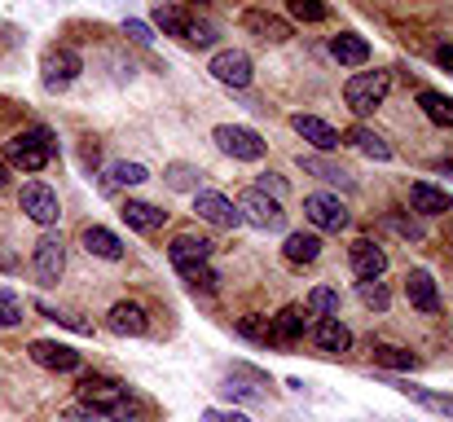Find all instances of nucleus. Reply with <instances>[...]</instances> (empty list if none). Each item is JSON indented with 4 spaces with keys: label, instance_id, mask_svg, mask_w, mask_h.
Wrapping results in <instances>:
<instances>
[{
    "label": "nucleus",
    "instance_id": "obj_22",
    "mask_svg": "<svg viewBox=\"0 0 453 422\" xmlns=\"http://www.w3.org/2000/svg\"><path fill=\"white\" fill-rule=\"evenodd\" d=\"M291 128L300 133L317 154H330V150H339V133L326 124V119H317V115H291Z\"/></svg>",
    "mask_w": 453,
    "mask_h": 422
},
{
    "label": "nucleus",
    "instance_id": "obj_9",
    "mask_svg": "<svg viewBox=\"0 0 453 422\" xmlns=\"http://www.w3.org/2000/svg\"><path fill=\"white\" fill-rule=\"evenodd\" d=\"M80 401L84 405H93L102 418L111 414V410H119L124 401H133V392L124 387V383H115V379H102V374H88L84 383H80Z\"/></svg>",
    "mask_w": 453,
    "mask_h": 422
},
{
    "label": "nucleus",
    "instance_id": "obj_8",
    "mask_svg": "<svg viewBox=\"0 0 453 422\" xmlns=\"http://www.w3.org/2000/svg\"><path fill=\"white\" fill-rule=\"evenodd\" d=\"M18 207H22V216L27 220H35V225H58V216H62V203H58V194L44 185V180H27L22 185V194H18Z\"/></svg>",
    "mask_w": 453,
    "mask_h": 422
},
{
    "label": "nucleus",
    "instance_id": "obj_16",
    "mask_svg": "<svg viewBox=\"0 0 453 422\" xmlns=\"http://www.w3.org/2000/svg\"><path fill=\"white\" fill-rule=\"evenodd\" d=\"M296 163H300L308 176L326 180V185H339V189H357V176H352V167H343V163H334V158H326V154H300Z\"/></svg>",
    "mask_w": 453,
    "mask_h": 422
},
{
    "label": "nucleus",
    "instance_id": "obj_19",
    "mask_svg": "<svg viewBox=\"0 0 453 422\" xmlns=\"http://www.w3.org/2000/svg\"><path fill=\"white\" fill-rule=\"evenodd\" d=\"M410 207H414L418 216H445V211H453V194L441 189V185L414 180V185H410Z\"/></svg>",
    "mask_w": 453,
    "mask_h": 422
},
{
    "label": "nucleus",
    "instance_id": "obj_5",
    "mask_svg": "<svg viewBox=\"0 0 453 422\" xmlns=\"http://www.w3.org/2000/svg\"><path fill=\"white\" fill-rule=\"evenodd\" d=\"M238 211H242V220H247V225H256V229H265V234L287 229V211H282V203H278V198H269V194H260L256 185L238 194Z\"/></svg>",
    "mask_w": 453,
    "mask_h": 422
},
{
    "label": "nucleus",
    "instance_id": "obj_40",
    "mask_svg": "<svg viewBox=\"0 0 453 422\" xmlns=\"http://www.w3.org/2000/svg\"><path fill=\"white\" fill-rule=\"evenodd\" d=\"M383 225L388 229H396L401 238H410V242H423V225L418 220H405V216H383Z\"/></svg>",
    "mask_w": 453,
    "mask_h": 422
},
{
    "label": "nucleus",
    "instance_id": "obj_48",
    "mask_svg": "<svg viewBox=\"0 0 453 422\" xmlns=\"http://www.w3.org/2000/svg\"><path fill=\"white\" fill-rule=\"evenodd\" d=\"M4 185H9V167L0 163V189H4Z\"/></svg>",
    "mask_w": 453,
    "mask_h": 422
},
{
    "label": "nucleus",
    "instance_id": "obj_10",
    "mask_svg": "<svg viewBox=\"0 0 453 422\" xmlns=\"http://www.w3.org/2000/svg\"><path fill=\"white\" fill-rule=\"evenodd\" d=\"M207 71H211L225 88H247V84L256 80V66H251V58H247L242 49H220V53L207 62Z\"/></svg>",
    "mask_w": 453,
    "mask_h": 422
},
{
    "label": "nucleus",
    "instance_id": "obj_31",
    "mask_svg": "<svg viewBox=\"0 0 453 422\" xmlns=\"http://www.w3.org/2000/svg\"><path fill=\"white\" fill-rule=\"evenodd\" d=\"M198 167L194 163H167V172H163V180H167V189H176V194H198Z\"/></svg>",
    "mask_w": 453,
    "mask_h": 422
},
{
    "label": "nucleus",
    "instance_id": "obj_13",
    "mask_svg": "<svg viewBox=\"0 0 453 422\" xmlns=\"http://www.w3.org/2000/svg\"><path fill=\"white\" fill-rule=\"evenodd\" d=\"M348 265H352L357 281H379L388 273V251H383L379 242H370V238H357V242L348 247Z\"/></svg>",
    "mask_w": 453,
    "mask_h": 422
},
{
    "label": "nucleus",
    "instance_id": "obj_26",
    "mask_svg": "<svg viewBox=\"0 0 453 422\" xmlns=\"http://www.w3.org/2000/svg\"><path fill=\"white\" fill-rule=\"evenodd\" d=\"M269 321H273V343H278V348L303 339V330H308V312H303V308H282V312L269 317Z\"/></svg>",
    "mask_w": 453,
    "mask_h": 422
},
{
    "label": "nucleus",
    "instance_id": "obj_21",
    "mask_svg": "<svg viewBox=\"0 0 453 422\" xmlns=\"http://www.w3.org/2000/svg\"><path fill=\"white\" fill-rule=\"evenodd\" d=\"M312 343H317L321 352H330V357H343V352H352V330H348L339 317H321V321L312 326Z\"/></svg>",
    "mask_w": 453,
    "mask_h": 422
},
{
    "label": "nucleus",
    "instance_id": "obj_25",
    "mask_svg": "<svg viewBox=\"0 0 453 422\" xmlns=\"http://www.w3.org/2000/svg\"><path fill=\"white\" fill-rule=\"evenodd\" d=\"M348 145H352V150H361V154H365V158H374V163H388V158H392V145H388V141L379 137V133H374V128H365V124H352V128H348Z\"/></svg>",
    "mask_w": 453,
    "mask_h": 422
},
{
    "label": "nucleus",
    "instance_id": "obj_36",
    "mask_svg": "<svg viewBox=\"0 0 453 422\" xmlns=\"http://www.w3.org/2000/svg\"><path fill=\"white\" fill-rule=\"evenodd\" d=\"M287 13H291L296 22H326V18H330L326 0H287Z\"/></svg>",
    "mask_w": 453,
    "mask_h": 422
},
{
    "label": "nucleus",
    "instance_id": "obj_39",
    "mask_svg": "<svg viewBox=\"0 0 453 422\" xmlns=\"http://www.w3.org/2000/svg\"><path fill=\"white\" fill-rule=\"evenodd\" d=\"M220 392H225L229 401H265V392H260V387H251V383H242L238 374H234V379H225V383H220Z\"/></svg>",
    "mask_w": 453,
    "mask_h": 422
},
{
    "label": "nucleus",
    "instance_id": "obj_7",
    "mask_svg": "<svg viewBox=\"0 0 453 422\" xmlns=\"http://www.w3.org/2000/svg\"><path fill=\"white\" fill-rule=\"evenodd\" d=\"M31 273L40 286H58L62 273H66V242L58 238V234H44L40 242H35V251H31Z\"/></svg>",
    "mask_w": 453,
    "mask_h": 422
},
{
    "label": "nucleus",
    "instance_id": "obj_17",
    "mask_svg": "<svg viewBox=\"0 0 453 422\" xmlns=\"http://www.w3.org/2000/svg\"><path fill=\"white\" fill-rule=\"evenodd\" d=\"M405 299H410V308H418V312H441V290H436V278L427 273V269H410V278H405Z\"/></svg>",
    "mask_w": 453,
    "mask_h": 422
},
{
    "label": "nucleus",
    "instance_id": "obj_32",
    "mask_svg": "<svg viewBox=\"0 0 453 422\" xmlns=\"http://www.w3.org/2000/svg\"><path fill=\"white\" fill-rule=\"evenodd\" d=\"M303 312H308V317H339V290L312 286L308 299H303Z\"/></svg>",
    "mask_w": 453,
    "mask_h": 422
},
{
    "label": "nucleus",
    "instance_id": "obj_38",
    "mask_svg": "<svg viewBox=\"0 0 453 422\" xmlns=\"http://www.w3.org/2000/svg\"><path fill=\"white\" fill-rule=\"evenodd\" d=\"M22 312H27L22 295H13V290H0V326H22Z\"/></svg>",
    "mask_w": 453,
    "mask_h": 422
},
{
    "label": "nucleus",
    "instance_id": "obj_29",
    "mask_svg": "<svg viewBox=\"0 0 453 422\" xmlns=\"http://www.w3.org/2000/svg\"><path fill=\"white\" fill-rule=\"evenodd\" d=\"M374 365H379V370H418L423 361H418L410 348H396V343H374Z\"/></svg>",
    "mask_w": 453,
    "mask_h": 422
},
{
    "label": "nucleus",
    "instance_id": "obj_3",
    "mask_svg": "<svg viewBox=\"0 0 453 422\" xmlns=\"http://www.w3.org/2000/svg\"><path fill=\"white\" fill-rule=\"evenodd\" d=\"M211 141H216L220 154H229V158H238V163H260L265 150H269L256 128H242V124H220V128L211 133Z\"/></svg>",
    "mask_w": 453,
    "mask_h": 422
},
{
    "label": "nucleus",
    "instance_id": "obj_35",
    "mask_svg": "<svg viewBox=\"0 0 453 422\" xmlns=\"http://www.w3.org/2000/svg\"><path fill=\"white\" fill-rule=\"evenodd\" d=\"M106 176H111V185H124V189H128V185H146V180H150V172H146L142 163H111V167H106Z\"/></svg>",
    "mask_w": 453,
    "mask_h": 422
},
{
    "label": "nucleus",
    "instance_id": "obj_33",
    "mask_svg": "<svg viewBox=\"0 0 453 422\" xmlns=\"http://www.w3.org/2000/svg\"><path fill=\"white\" fill-rule=\"evenodd\" d=\"M238 334H242V339H251V343L278 348V343H273V321H269V317H260V312H251V317H238Z\"/></svg>",
    "mask_w": 453,
    "mask_h": 422
},
{
    "label": "nucleus",
    "instance_id": "obj_11",
    "mask_svg": "<svg viewBox=\"0 0 453 422\" xmlns=\"http://www.w3.org/2000/svg\"><path fill=\"white\" fill-rule=\"evenodd\" d=\"M27 357H31L40 370H53V374H71V370H80V361H84L71 343H58V339H31Z\"/></svg>",
    "mask_w": 453,
    "mask_h": 422
},
{
    "label": "nucleus",
    "instance_id": "obj_4",
    "mask_svg": "<svg viewBox=\"0 0 453 422\" xmlns=\"http://www.w3.org/2000/svg\"><path fill=\"white\" fill-rule=\"evenodd\" d=\"M80 71H84V58H80L75 49L58 44V49H49L44 62H40V84H44L49 93H62V88H71V84L80 80Z\"/></svg>",
    "mask_w": 453,
    "mask_h": 422
},
{
    "label": "nucleus",
    "instance_id": "obj_2",
    "mask_svg": "<svg viewBox=\"0 0 453 422\" xmlns=\"http://www.w3.org/2000/svg\"><path fill=\"white\" fill-rule=\"evenodd\" d=\"M392 93V75L388 71H357L348 84H343V102L352 115H374Z\"/></svg>",
    "mask_w": 453,
    "mask_h": 422
},
{
    "label": "nucleus",
    "instance_id": "obj_41",
    "mask_svg": "<svg viewBox=\"0 0 453 422\" xmlns=\"http://www.w3.org/2000/svg\"><path fill=\"white\" fill-rule=\"evenodd\" d=\"M124 35H128V40H137V44H154L150 22H142V18H124Z\"/></svg>",
    "mask_w": 453,
    "mask_h": 422
},
{
    "label": "nucleus",
    "instance_id": "obj_46",
    "mask_svg": "<svg viewBox=\"0 0 453 422\" xmlns=\"http://www.w3.org/2000/svg\"><path fill=\"white\" fill-rule=\"evenodd\" d=\"M432 58H436V66H441V71H449V75H453V44H441Z\"/></svg>",
    "mask_w": 453,
    "mask_h": 422
},
{
    "label": "nucleus",
    "instance_id": "obj_23",
    "mask_svg": "<svg viewBox=\"0 0 453 422\" xmlns=\"http://www.w3.org/2000/svg\"><path fill=\"white\" fill-rule=\"evenodd\" d=\"M330 58L339 66H365L370 62V44L361 35H352V31H339V35H330Z\"/></svg>",
    "mask_w": 453,
    "mask_h": 422
},
{
    "label": "nucleus",
    "instance_id": "obj_6",
    "mask_svg": "<svg viewBox=\"0 0 453 422\" xmlns=\"http://www.w3.org/2000/svg\"><path fill=\"white\" fill-rule=\"evenodd\" d=\"M303 220L317 229V234H339L352 225V211L343 207L339 194H308L303 198Z\"/></svg>",
    "mask_w": 453,
    "mask_h": 422
},
{
    "label": "nucleus",
    "instance_id": "obj_1",
    "mask_svg": "<svg viewBox=\"0 0 453 422\" xmlns=\"http://www.w3.org/2000/svg\"><path fill=\"white\" fill-rule=\"evenodd\" d=\"M53 154H58V141H53V133L44 124H35V128L4 141V163L18 167V172H44L53 163Z\"/></svg>",
    "mask_w": 453,
    "mask_h": 422
},
{
    "label": "nucleus",
    "instance_id": "obj_20",
    "mask_svg": "<svg viewBox=\"0 0 453 422\" xmlns=\"http://www.w3.org/2000/svg\"><path fill=\"white\" fill-rule=\"evenodd\" d=\"M80 242H84V251H88V256L111 260V265H115V260H124V251H128V247H124V238H119V234H111L106 225H88V229L80 234Z\"/></svg>",
    "mask_w": 453,
    "mask_h": 422
},
{
    "label": "nucleus",
    "instance_id": "obj_24",
    "mask_svg": "<svg viewBox=\"0 0 453 422\" xmlns=\"http://www.w3.org/2000/svg\"><path fill=\"white\" fill-rule=\"evenodd\" d=\"M119 216H124V220H128V229H137V234H154V229H163V225H167V211H163V207H154V203H137V198H128Z\"/></svg>",
    "mask_w": 453,
    "mask_h": 422
},
{
    "label": "nucleus",
    "instance_id": "obj_30",
    "mask_svg": "<svg viewBox=\"0 0 453 422\" xmlns=\"http://www.w3.org/2000/svg\"><path fill=\"white\" fill-rule=\"evenodd\" d=\"M154 27L163 31V35H176V40H185L189 35V18H185V9H176V4H154Z\"/></svg>",
    "mask_w": 453,
    "mask_h": 422
},
{
    "label": "nucleus",
    "instance_id": "obj_42",
    "mask_svg": "<svg viewBox=\"0 0 453 422\" xmlns=\"http://www.w3.org/2000/svg\"><path fill=\"white\" fill-rule=\"evenodd\" d=\"M62 418H66V422H102V414H97L93 405L75 401V405H66V410H62Z\"/></svg>",
    "mask_w": 453,
    "mask_h": 422
},
{
    "label": "nucleus",
    "instance_id": "obj_34",
    "mask_svg": "<svg viewBox=\"0 0 453 422\" xmlns=\"http://www.w3.org/2000/svg\"><path fill=\"white\" fill-rule=\"evenodd\" d=\"M176 273H180V281H185L194 295H198V290H203V295H211V290H216V281H220L216 273H211V265H185V269H176Z\"/></svg>",
    "mask_w": 453,
    "mask_h": 422
},
{
    "label": "nucleus",
    "instance_id": "obj_45",
    "mask_svg": "<svg viewBox=\"0 0 453 422\" xmlns=\"http://www.w3.org/2000/svg\"><path fill=\"white\" fill-rule=\"evenodd\" d=\"M198 422H251V418L238 414V410H203V418Z\"/></svg>",
    "mask_w": 453,
    "mask_h": 422
},
{
    "label": "nucleus",
    "instance_id": "obj_43",
    "mask_svg": "<svg viewBox=\"0 0 453 422\" xmlns=\"http://www.w3.org/2000/svg\"><path fill=\"white\" fill-rule=\"evenodd\" d=\"M189 44H198V49H207V44H216V27H207V22H189V35H185Z\"/></svg>",
    "mask_w": 453,
    "mask_h": 422
},
{
    "label": "nucleus",
    "instance_id": "obj_28",
    "mask_svg": "<svg viewBox=\"0 0 453 422\" xmlns=\"http://www.w3.org/2000/svg\"><path fill=\"white\" fill-rule=\"evenodd\" d=\"M418 111H423L436 128H453V97H445V93L423 88V93H418Z\"/></svg>",
    "mask_w": 453,
    "mask_h": 422
},
{
    "label": "nucleus",
    "instance_id": "obj_14",
    "mask_svg": "<svg viewBox=\"0 0 453 422\" xmlns=\"http://www.w3.org/2000/svg\"><path fill=\"white\" fill-rule=\"evenodd\" d=\"M242 27H247L256 40H265V44H287V40H291V22L278 18V13H269V9H247V13H242Z\"/></svg>",
    "mask_w": 453,
    "mask_h": 422
},
{
    "label": "nucleus",
    "instance_id": "obj_15",
    "mask_svg": "<svg viewBox=\"0 0 453 422\" xmlns=\"http://www.w3.org/2000/svg\"><path fill=\"white\" fill-rule=\"evenodd\" d=\"M211 251H216V242H211V238H198V234H176V238L167 242V260H172L176 269H185V265H207Z\"/></svg>",
    "mask_w": 453,
    "mask_h": 422
},
{
    "label": "nucleus",
    "instance_id": "obj_12",
    "mask_svg": "<svg viewBox=\"0 0 453 422\" xmlns=\"http://www.w3.org/2000/svg\"><path fill=\"white\" fill-rule=\"evenodd\" d=\"M194 216L207 220V225H216V229H238L242 225V211L225 194H216V189H198L194 194Z\"/></svg>",
    "mask_w": 453,
    "mask_h": 422
},
{
    "label": "nucleus",
    "instance_id": "obj_44",
    "mask_svg": "<svg viewBox=\"0 0 453 422\" xmlns=\"http://www.w3.org/2000/svg\"><path fill=\"white\" fill-rule=\"evenodd\" d=\"M260 194H269V198H282L287 194V180L278 176V172H260V185H256Z\"/></svg>",
    "mask_w": 453,
    "mask_h": 422
},
{
    "label": "nucleus",
    "instance_id": "obj_27",
    "mask_svg": "<svg viewBox=\"0 0 453 422\" xmlns=\"http://www.w3.org/2000/svg\"><path fill=\"white\" fill-rule=\"evenodd\" d=\"M282 256L291 260V265H312L317 256H321V234L317 229H308V234H287V242H282Z\"/></svg>",
    "mask_w": 453,
    "mask_h": 422
},
{
    "label": "nucleus",
    "instance_id": "obj_37",
    "mask_svg": "<svg viewBox=\"0 0 453 422\" xmlns=\"http://www.w3.org/2000/svg\"><path fill=\"white\" fill-rule=\"evenodd\" d=\"M357 295H361V303L374 308V312H388V303H392V295H388L383 281H357Z\"/></svg>",
    "mask_w": 453,
    "mask_h": 422
},
{
    "label": "nucleus",
    "instance_id": "obj_18",
    "mask_svg": "<svg viewBox=\"0 0 453 422\" xmlns=\"http://www.w3.org/2000/svg\"><path fill=\"white\" fill-rule=\"evenodd\" d=\"M106 326L115 330V334H124V339H142L146 330H150V317H146V308L142 303H115L111 312H106Z\"/></svg>",
    "mask_w": 453,
    "mask_h": 422
},
{
    "label": "nucleus",
    "instance_id": "obj_47",
    "mask_svg": "<svg viewBox=\"0 0 453 422\" xmlns=\"http://www.w3.org/2000/svg\"><path fill=\"white\" fill-rule=\"evenodd\" d=\"M436 414H445V418H453V392H449V396H436Z\"/></svg>",
    "mask_w": 453,
    "mask_h": 422
}]
</instances>
